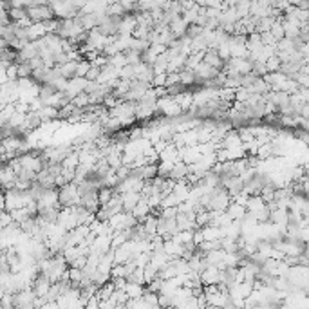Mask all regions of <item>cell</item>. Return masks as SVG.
I'll return each instance as SVG.
<instances>
[{
	"instance_id": "obj_1",
	"label": "cell",
	"mask_w": 309,
	"mask_h": 309,
	"mask_svg": "<svg viewBox=\"0 0 309 309\" xmlns=\"http://www.w3.org/2000/svg\"><path fill=\"white\" fill-rule=\"evenodd\" d=\"M60 204L64 206V208H72V206H78L80 204V190H78V183L71 181V183L64 184V186H60Z\"/></svg>"
},
{
	"instance_id": "obj_2",
	"label": "cell",
	"mask_w": 309,
	"mask_h": 309,
	"mask_svg": "<svg viewBox=\"0 0 309 309\" xmlns=\"http://www.w3.org/2000/svg\"><path fill=\"white\" fill-rule=\"evenodd\" d=\"M27 17H29L33 22H47V20L56 18V13H54L51 4H44V6L27 7Z\"/></svg>"
},
{
	"instance_id": "obj_10",
	"label": "cell",
	"mask_w": 309,
	"mask_h": 309,
	"mask_svg": "<svg viewBox=\"0 0 309 309\" xmlns=\"http://www.w3.org/2000/svg\"><path fill=\"white\" fill-rule=\"evenodd\" d=\"M107 11H109V15H118V17H125L127 13H129L119 0L118 2H114V4H110V6L107 7Z\"/></svg>"
},
{
	"instance_id": "obj_13",
	"label": "cell",
	"mask_w": 309,
	"mask_h": 309,
	"mask_svg": "<svg viewBox=\"0 0 309 309\" xmlns=\"http://www.w3.org/2000/svg\"><path fill=\"white\" fill-rule=\"evenodd\" d=\"M197 4H199V6H202V7H206V2H208V0H196Z\"/></svg>"
},
{
	"instance_id": "obj_9",
	"label": "cell",
	"mask_w": 309,
	"mask_h": 309,
	"mask_svg": "<svg viewBox=\"0 0 309 309\" xmlns=\"http://www.w3.org/2000/svg\"><path fill=\"white\" fill-rule=\"evenodd\" d=\"M266 67H267V72L280 71V67H282V60H280L279 54H273V56H269V58L266 60Z\"/></svg>"
},
{
	"instance_id": "obj_11",
	"label": "cell",
	"mask_w": 309,
	"mask_h": 309,
	"mask_svg": "<svg viewBox=\"0 0 309 309\" xmlns=\"http://www.w3.org/2000/svg\"><path fill=\"white\" fill-rule=\"evenodd\" d=\"M291 78H295L300 85V89H309V74H304V72H297V74H293Z\"/></svg>"
},
{
	"instance_id": "obj_5",
	"label": "cell",
	"mask_w": 309,
	"mask_h": 309,
	"mask_svg": "<svg viewBox=\"0 0 309 309\" xmlns=\"http://www.w3.org/2000/svg\"><path fill=\"white\" fill-rule=\"evenodd\" d=\"M168 27H170V31L174 33V36H176V38H183V36H186V33H188V24H186V22L183 20V17H179V18H176V20H172Z\"/></svg>"
},
{
	"instance_id": "obj_12",
	"label": "cell",
	"mask_w": 309,
	"mask_h": 309,
	"mask_svg": "<svg viewBox=\"0 0 309 309\" xmlns=\"http://www.w3.org/2000/svg\"><path fill=\"white\" fill-rule=\"evenodd\" d=\"M304 255H306V257L309 259V243L304 244Z\"/></svg>"
},
{
	"instance_id": "obj_6",
	"label": "cell",
	"mask_w": 309,
	"mask_h": 309,
	"mask_svg": "<svg viewBox=\"0 0 309 309\" xmlns=\"http://www.w3.org/2000/svg\"><path fill=\"white\" fill-rule=\"evenodd\" d=\"M78 62H80V60H69V62H66V64H62V66H58L60 72L64 74V78H67V80H71V78L76 76Z\"/></svg>"
},
{
	"instance_id": "obj_7",
	"label": "cell",
	"mask_w": 309,
	"mask_h": 309,
	"mask_svg": "<svg viewBox=\"0 0 309 309\" xmlns=\"http://www.w3.org/2000/svg\"><path fill=\"white\" fill-rule=\"evenodd\" d=\"M179 78H181V84L183 85H194L196 84V71L194 69H188V67H184L179 71Z\"/></svg>"
},
{
	"instance_id": "obj_4",
	"label": "cell",
	"mask_w": 309,
	"mask_h": 309,
	"mask_svg": "<svg viewBox=\"0 0 309 309\" xmlns=\"http://www.w3.org/2000/svg\"><path fill=\"white\" fill-rule=\"evenodd\" d=\"M141 192H125L121 194V202H123V212H132L137 206V202L141 201Z\"/></svg>"
},
{
	"instance_id": "obj_8",
	"label": "cell",
	"mask_w": 309,
	"mask_h": 309,
	"mask_svg": "<svg viewBox=\"0 0 309 309\" xmlns=\"http://www.w3.org/2000/svg\"><path fill=\"white\" fill-rule=\"evenodd\" d=\"M33 67L29 62H18V80L20 78H33Z\"/></svg>"
},
{
	"instance_id": "obj_3",
	"label": "cell",
	"mask_w": 309,
	"mask_h": 309,
	"mask_svg": "<svg viewBox=\"0 0 309 309\" xmlns=\"http://www.w3.org/2000/svg\"><path fill=\"white\" fill-rule=\"evenodd\" d=\"M221 273H222V269L219 266H214V264H210L206 266L204 269L201 271V280L204 286H210V284H221Z\"/></svg>"
}]
</instances>
